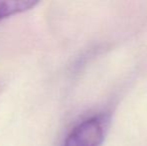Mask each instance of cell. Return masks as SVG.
Listing matches in <instances>:
<instances>
[{
  "mask_svg": "<svg viewBox=\"0 0 147 146\" xmlns=\"http://www.w3.org/2000/svg\"><path fill=\"white\" fill-rule=\"evenodd\" d=\"M105 134L104 122L100 117H90L78 125L67 135L62 146H100Z\"/></svg>",
  "mask_w": 147,
  "mask_h": 146,
  "instance_id": "cell-1",
  "label": "cell"
},
{
  "mask_svg": "<svg viewBox=\"0 0 147 146\" xmlns=\"http://www.w3.org/2000/svg\"><path fill=\"white\" fill-rule=\"evenodd\" d=\"M38 2L34 1H0V21L14 14L31 9Z\"/></svg>",
  "mask_w": 147,
  "mask_h": 146,
  "instance_id": "cell-2",
  "label": "cell"
}]
</instances>
